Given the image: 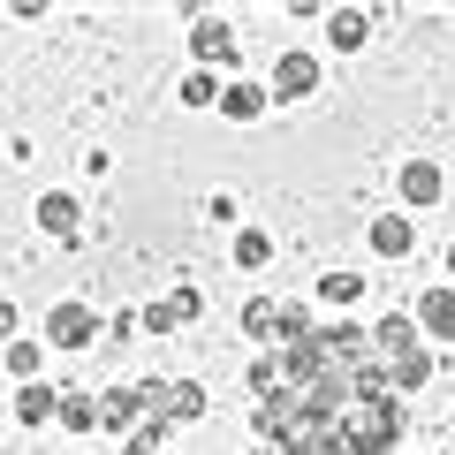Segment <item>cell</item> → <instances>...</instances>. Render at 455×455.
Wrapping results in <instances>:
<instances>
[{"instance_id": "7a4b0ae2", "label": "cell", "mask_w": 455, "mask_h": 455, "mask_svg": "<svg viewBox=\"0 0 455 455\" xmlns=\"http://www.w3.org/2000/svg\"><path fill=\"white\" fill-rule=\"evenodd\" d=\"M372 349H379V364L418 357V349H425V341H418V319H410V311H387V319L372 326Z\"/></svg>"}, {"instance_id": "ba28073f", "label": "cell", "mask_w": 455, "mask_h": 455, "mask_svg": "<svg viewBox=\"0 0 455 455\" xmlns=\"http://www.w3.org/2000/svg\"><path fill=\"white\" fill-rule=\"evenodd\" d=\"M16 418L23 425H53V418H61V387H38V379H31V387L16 395Z\"/></svg>"}, {"instance_id": "44dd1931", "label": "cell", "mask_w": 455, "mask_h": 455, "mask_svg": "<svg viewBox=\"0 0 455 455\" xmlns=\"http://www.w3.org/2000/svg\"><path fill=\"white\" fill-rule=\"evenodd\" d=\"M425 379H433V357H425V349H418V357H403V364H395V387H425Z\"/></svg>"}, {"instance_id": "8fae6325", "label": "cell", "mask_w": 455, "mask_h": 455, "mask_svg": "<svg viewBox=\"0 0 455 455\" xmlns=\"http://www.w3.org/2000/svg\"><path fill=\"white\" fill-rule=\"evenodd\" d=\"M364 31H372V16H357V8H334V16H326V38H334L341 53L364 46Z\"/></svg>"}, {"instance_id": "7402d4cb", "label": "cell", "mask_w": 455, "mask_h": 455, "mask_svg": "<svg viewBox=\"0 0 455 455\" xmlns=\"http://www.w3.org/2000/svg\"><path fill=\"white\" fill-rule=\"evenodd\" d=\"M235 259H243V266H266V259H274V243H266V235H235Z\"/></svg>"}, {"instance_id": "30bf717a", "label": "cell", "mask_w": 455, "mask_h": 455, "mask_svg": "<svg viewBox=\"0 0 455 455\" xmlns=\"http://www.w3.org/2000/svg\"><path fill=\"white\" fill-rule=\"evenodd\" d=\"M410 243H418V228H410L403 212H387V220H372V251H379V259H403Z\"/></svg>"}, {"instance_id": "4fadbf2b", "label": "cell", "mask_w": 455, "mask_h": 455, "mask_svg": "<svg viewBox=\"0 0 455 455\" xmlns=\"http://www.w3.org/2000/svg\"><path fill=\"white\" fill-rule=\"evenodd\" d=\"M364 289H372V281H364V274H349V266H334V274L319 281V304H357Z\"/></svg>"}, {"instance_id": "2e32d148", "label": "cell", "mask_w": 455, "mask_h": 455, "mask_svg": "<svg viewBox=\"0 0 455 455\" xmlns=\"http://www.w3.org/2000/svg\"><path fill=\"white\" fill-rule=\"evenodd\" d=\"M403 197H410V205H433V197H440V175H433L425 160H410V167H403Z\"/></svg>"}, {"instance_id": "ffe728a7", "label": "cell", "mask_w": 455, "mask_h": 455, "mask_svg": "<svg viewBox=\"0 0 455 455\" xmlns=\"http://www.w3.org/2000/svg\"><path fill=\"white\" fill-rule=\"evenodd\" d=\"M182 99H190V107H220V84L197 68V76H182Z\"/></svg>"}, {"instance_id": "3957f363", "label": "cell", "mask_w": 455, "mask_h": 455, "mask_svg": "<svg viewBox=\"0 0 455 455\" xmlns=\"http://www.w3.org/2000/svg\"><path fill=\"white\" fill-rule=\"evenodd\" d=\"M92 334H99V319H92L84 304H53V311H46V341H53V349H84Z\"/></svg>"}, {"instance_id": "7c38bea8", "label": "cell", "mask_w": 455, "mask_h": 455, "mask_svg": "<svg viewBox=\"0 0 455 455\" xmlns=\"http://www.w3.org/2000/svg\"><path fill=\"white\" fill-rule=\"evenodd\" d=\"M38 228H46V235H76V197H38Z\"/></svg>"}, {"instance_id": "9a60e30c", "label": "cell", "mask_w": 455, "mask_h": 455, "mask_svg": "<svg viewBox=\"0 0 455 455\" xmlns=\"http://www.w3.org/2000/svg\"><path fill=\"white\" fill-rule=\"evenodd\" d=\"M61 425L68 433H99V395H61Z\"/></svg>"}, {"instance_id": "e0dca14e", "label": "cell", "mask_w": 455, "mask_h": 455, "mask_svg": "<svg viewBox=\"0 0 455 455\" xmlns=\"http://www.w3.org/2000/svg\"><path fill=\"white\" fill-rule=\"evenodd\" d=\"M243 334H259V341H266V334H281V304H274V296H259V304L243 311Z\"/></svg>"}, {"instance_id": "d6986e66", "label": "cell", "mask_w": 455, "mask_h": 455, "mask_svg": "<svg viewBox=\"0 0 455 455\" xmlns=\"http://www.w3.org/2000/svg\"><path fill=\"white\" fill-rule=\"evenodd\" d=\"M160 440H167V418H145L130 433V455H160Z\"/></svg>"}, {"instance_id": "9c48e42d", "label": "cell", "mask_w": 455, "mask_h": 455, "mask_svg": "<svg viewBox=\"0 0 455 455\" xmlns=\"http://www.w3.org/2000/svg\"><path fill=\"white\" fill-rule=\"evenodd\" d=\"M418 326H425V334H440V341H455V289H433V296H425V304H418Z\"/></svg>"}, {"instance_id": "52a82bcc", "label": "cell", "mask_w": 455, "mask_h": 455, "mask_svg": "<svg viewBox=\"0 0 455 455\" xmlns=\"http://www.w3.org/2000/svg\"><path fill=\"white\" fill-rule=\"evenodd\" d=\"M137 418H145V410H137V387H107L99 395V425H107V433H130Z\"/></svg>"}, {"instance_id": "cb8c5ba5", "label": "cell", "mask_w": 455, "mask_h": 455, "mask_svg": "<svg viewBox=\"0 0 455 455\" xmlns=\"http://www.w3.org/2000/svg\"><path fill=\"white\" fill-rule=\"evenodd\" d=\"M319 455H349V448H341V440H326V448H319Z\"/></svg>"}, {"instance_id": "5b68a950", "label": "cell", "mask_w": 455, "mask_h": 455, "mask_svg": "<svg viewBox=\"0 0 455 455\" xmlns=\"http://www.w3.org/2000/svg\"><path fill=\"white\" fill-rule=\"evenodd\" d=\"M311 84H319V61L311 53H281L274 61V99H304Z\"/></svg>"}, {"instance_id": "8992f818", "label": "cell", "mask_w": 455, "mask_h": 455, "mask_svg": "<svg viewBox=\"0 0 455 455\" xmlns=\"http://www.w3.org/2000/svg\"><path fill=\"white\" fill-rule=\"evenodd\" d=\"M167 425H197L205 418V387L197 379H167V410H160Z\"/></svg>"}, {"instance_id": "603a6c76", "label": "cell", "mask_w": 455, "mask_h": 455, "mask_svg": "<svg viewBox=\"0 0 455 455\" xmlns=\"http://www.w3.org/2000/svg\"><path fill=\"white\" fill-rule=\"evenodd\" d=\"M8 334H16V304H0V341H8Z\"/></svg>"}, {"instance_id": "ac0fdd59", "label": "cell", "mask_w": 455, "mask_h": 455, "mask_svg": "<svg viewBox=\"0 0 455 455\" xmlns=\"http://www.w3.org/2000/svg\"><path fill=\"white\" fill-rule=\"evenodd\" d=\"M8 372L31 387V379H38V341H8Z\"/></svg>"}, {"instance_id": "277c9868", "label": "cell", "mask_w": 455, "mask_h": 455, "mask_svg": "<svg viewBox=\"0 0 455 455\" xmlns=\"http://www.w3.org/2000/svg\"><path fill=\"white\" fill-rule=\"evenodd\" d=\"M190 53H197V61H205V68H235V31H228V23L220 16H197V31H190Z\"/></svg>"}, {"instance_id": "6da1fadb", "label": "cell", "mask_w": 455, "mask_h": 455, "mask_svg": "<svg viewBox=\"0 0 455 455\" xmlns=\"http://www.w3.org/2000/svg\"><path fill=\"white\" fill-rule=\"evenodd\" d=\"M334 440L349 455H387L395 440H403V410H395V395H379V403H349L334 418Z\"/></svg>"}, {"instance_id": "d4e9b609", "label": "cell", "mask_w": 455, "mask_h": 455, "mask_svg": "<svg viewBox=\"0 0 455 455\" xmlns=\"http://www.w3.org/2000/svg\"><path fill=\"white\" fill-rule=\"evenodd\" d=\"M448 274H455V243H448Z\"/></svg>"}, {"instance_id": "5bb4252c", "label": "cell", "mask_w": 455, "mask_h": 455, "mask_svg": "<svg viewBox=\"0 0 455 455\" xmlns=\"http://www.w3.org/2000/svg\"><path fill=\"white\" fill-rule=\"evenodd\" d=\"M220 114H235V122H259V114H266V92H259V84H228V92H220Z\"/></svg>"}]
</instances>
